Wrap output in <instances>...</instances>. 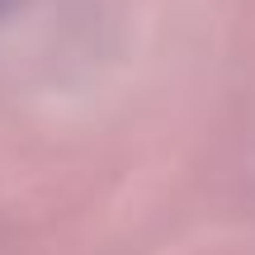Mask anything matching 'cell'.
Returning <instances> with one entry per match:
<instances>
[{"instance_id":"cell-1","label":"cell","mask_w":255,"mask_h":255,"mask_svg":"<svg viewBox=\"0 0 255 255\" xmlns=\"http://www.w3.org/2000/svg\"><path fill=\"white\" fill-rule=\"evenodd\" d=\"M19 5V0H0V14H9V9H14Z\"/></svg>"}]
</instances>
